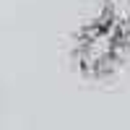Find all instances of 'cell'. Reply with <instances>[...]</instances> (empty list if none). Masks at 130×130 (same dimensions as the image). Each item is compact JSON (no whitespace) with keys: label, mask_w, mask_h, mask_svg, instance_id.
<instances>
[{"label":"cell","mask_w":130,"mask_h":130,"mask_svg":"<svg viewBox=\"0 0 130 130\" xmlns=\"http://www.w3.org/2000/svg\"><path fill=\"white\" fill-rule=\"evenodd\" d=\"M122 42H125V37L117 34L109 24L96 21L94 26H89L83 31V37L78 42V62L89 73L104 75V73H109L117 65V60H120Z\"/></svg>","instance_id":"6da1fadb"},{"label":"cell","mask_w":130,"mask_h":130,"mask_svg":"<svg viewBox=\"0 0 130 130\" xmlns=\"http://www.w3.org/2000/svg\"><path fill=\"white\" fill-rule=\"evenodd\" d=\"M104 24H109L117 34H130V0H104Z\"/></svg>","instance_id":"7a4b0ae2"}]
</instances>
